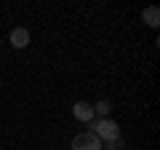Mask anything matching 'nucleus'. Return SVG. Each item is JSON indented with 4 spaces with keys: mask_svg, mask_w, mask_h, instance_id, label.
Masks as SVG:
<instances>
[{
    "mask_svg": "<svg viewBox=\"0 0 160 150\" xmlns=\"http://www.w3.org/2000/svg\"><path fill=\"white\" fill-rule=\"evenodd\" d=\"M91 129H93V137L99 142H115L120 139V126L112 121V118H99V121H91Z\"/></svg>",
    "mask_w": 160,
    "mask_h": 150,
    "instance_id": "obj_1",
    "label": "nucleus"
},
{
    "mask_svg": "<svg viewBox=\"0 0 160 150\" xmlns=\"http://www.w3.org/2000/svg\"><path fill=\"white\" fill-rule=\"evenodd\" d=\"M72 150H102V142L91 131H83L72 139Z\"/></svg>",
    "mask_w": 160,
    "mask_h": 150,
    "instance_id": "obj_2",
    "label": "nucleus"
},
{
    "mask_svg": "<svg viewBox=\"0 0 160 150\" xmlns=\"http://www.w3.org/2000/svg\"><path fill=\"white\" fill-rule=\"evenodd\" d=\"M72 115L78 118V121H83V123H91V121H93V104H88V102H75V104H72Z\"/></svg>",
    "mask_w": 160,
    "mask_h": 150,
    "instance_id": "obj_3",
    "label": "nucleus"
},
{
    "mask_svg": "<svg viewBox=\"0 0 160 150\" xmlns=\"http://www.w3.org/2000/svg\"><path fill=\"white\" fill-rule=\"evenodd\" d=\"M27 43H29V32H27L24 27H16V29L11 32V46H13V48H24Z\"/></svg>",
    "mask_w": 160,
    "mask_h": 150,
    "instance_id": "obj_4",
    "label": "nucleus"
},
{
    "mask_svg": "<svg viewBox=\"0 0 160 150\" xmlns=\"http://www.w3.org/2000/svg\"><path fill=\"white\" fill-rule=\"evenodd\" d=\"M142 19L147 22V27H158L160 24V8L158 6H149V8H144V13H142Z\"/></svg>",
    "mask_w": 160,
    "mask_h": 150,
    "instance_id": "obj_5",
    "label": "nucleus"
},
{
    "mask_svg": "<svg viewBox=\"0 0 160 150\" xmlns=\"http://www.w3.org/2000/svg\"><path fill=\"white\" fill-rule=\"evenodd\" d=\"M109 110H112V104H109L107 99H99V102L93 104V115H102V118H107V115H109Z\"/></svg>",
    "mask_w": 160,
    "mask_h": 150,
    "instance_id": "obj_6",
    "label": "nucleus"
}]
</instances>
